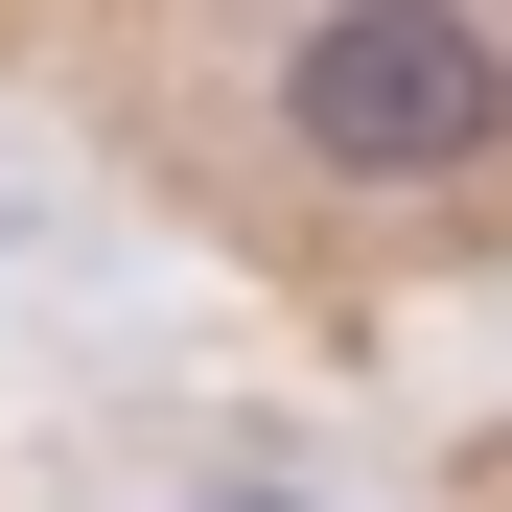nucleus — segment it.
<instances>
[{
	"label": "nucleus",
	"instance_id": "f257e3e1",
	"mask_svg": "<svg viewBox=\"0 0 512 512\" xmlns=\"http://www.w3.org/2000/svg\"><path fill=\"white\" fill-rule=\"evenodd\" d=\"M280 140L326 163V187H373V210L466 187V163L512 140V24L489 0H303L280 24Z\"/></svg>",
	"mask_w": 512,
	"mask_h": 512
}]
</instances>
